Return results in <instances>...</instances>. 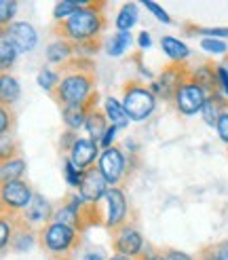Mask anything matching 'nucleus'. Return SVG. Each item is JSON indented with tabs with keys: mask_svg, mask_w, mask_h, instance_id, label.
I'll list each match as a JSON object with an SVG mask.
<instances>
[{
	"mask_svg": "<svg viewBox=\"0 0 228 260\" xmlns=\"http://www.w3.org/2000/svg\"><path fill=\"white\" fill-rule=\"evenodd\" d=\"M55 70L59 74V85L51 93V100L61 110L70 106H81V104H85L97 91L95 87L97 74H95L93 59L74 57L66 63H61V66H57Z\"/></svg>",
	"mask_w": 228,
	"mask_h": 260,
	"instance_id": "f257e3e1",
	"label": "nucleus"
},
{
	"mask_svg": "<svg viewBox=\"0 0 228 260\" xmlns=\"http://www.w3.org/2000/svg\"><path fill=\"white\" fill-rule=\"evenodd\" d=\"M106 7L108 3H104V0H89L72 17L63 21H53L51 32L57 38H61V41H68L72 45H87V43L101 41V34L108 28Z\"/></svg>",
	"mask_w": 228,
	"mask_h": 260,
	"instance_id": "f03ea898",
	"label": "nucleus"
},
{
	"mask_svg": "<svg viewBox=\"0 0 228 260\" xmlns=\"http://www.w3.org/2000/svg\"><path fill=\"white\" fill-rule=\"evenodd\" d=\"M38 245L51 258L72 256V252L79 250L81 245V233L53 220V222H49L38 231Z\"/></svg>",
	"mask_w": 228,
	"mask_h": 260,
	"instance_id": "7ed1b4c3",
	"label": "nucleus"
},
{
	"mask_svg": "<svg viewBox=\"0 0 228 260\" xmlns=\"http://www.w3.org/2000/svg\"><path fill=\"white\" fill-rule=\"evenodd\" d=\"M121 102L131 121H146L157 108V95L150 91V85L142 81H127L121 87Z\"/></svg>",
	"mask_w": 228,
	"mask_h": 260,
	"instance_id": "20e7f679",
	"label": "nucleus"
},
{
	"mask_svg": "<svg viewBox=\"0 0 228 260\" xmlns=\"http://www.w3.org/2000/svg\"><path fill=\"white\" fill-rule=\"evenodd\" d=\"M190 74V63H175L171 61L169 66H165L157 79H152L148 85H150V91L157 95V100H163L167 104H173L177 91L184 85V81L188 79Z\"/></svg>",
	"mask_w": 228,
	"mask_h": 260,
	"instance_id": "39448f33",
	"label": "nucleus"
},
{
	"mask_svg": "<svg viewBox=\"0 0 228 260\" xmlns=\"http://www.w3.org/2000/svg\"><path fill=\"white\" fill-rule=\"evenodd\" d=\"M34 190L25 180L5 182L0 186V216H19L34 201Z\"/></svg>",
	"mask_w": 228,
	"mask_h": 260,
	"instance_id": "423d86ee",
	"label": "nucleus"
},
{
	"mask_svg": "<svg viewBox=\"0 0 228 260\" xmlns=\"http://www.w3.org/2000/svg\"><path fill=\"white\" fill-rule=\"evenodd\" d=\"M97 170L101 172V176L106 178V182L110 186H119L121 182L127 178V174H129V167H127V154L117 144L106 148V150H101L99 161H97Z\"/></svg>",
	"mask_w": 228,
	"mask_h": 260,
	"instance_id": "0eeeda50",
	"label": "nucleus"
},
{
	"mask_svg": "<svg viewBox=\"0 0 228 260\" xmlns=\"http://www.w3.org/2000/svg\"><path fill=\"white\" fill-rule=\"evenodd\" d=\"M110 241H112L114 254L129 256V258H137V256L144 254V237L131 222H127L125 226L112 231Z\"/></svg>",
	"mask_w": 228,
	"mask_h": 260,
	"instance_id": "6e6552de",
	"label": "nucleus"
},
{
	"mask_svg": "<svg viewBox=\"0 0 228 260\" xmlns=\"http://www.w3.org/2000/svg\"><path fill=\"white\" fill-rule=\"evenodd\" d=\"M106 222L104 226L112 233L129 222V201L125 197V190L121 186H112L106 194Z\"/></svg>",
	"mask_w": 228,
	"mask_h": 260,
	"instance_id": "1a4fd4ad",
	"label": "nucleus"
},
{
	"mask_svg": "<svg viewBox=\"0 0 228 260\" xmlns=\"http://www.w3.org/2000/svg\"><path fill=\"white\" fill-rule=\"evenodd\" d=\"M205 100H207V93L193 81V76L188 74V79L184 81V85L180 87V91H177V95L173 100V108L182 116H193L203 110Z\"/></svg>",
	"mask_w": 228,
	"mask_h": 260,
	"instance_id": "9d476101",
	"label": "nucleus"
},
{
	"mask_svg": "<svg viewBox=\"0 0 228 260\" xmlns=\"http://www.w3.org/2000/svg\"><path fill=\"white\" fill-rule=\"evenodd\" d=\"M3 218L11 220V229H13L9 248L15 254L30 252L34 245L38 243V229H34L28 220L23 218V214H19V216H3Z\"/></svg>",
	"mask_w": 228,
	"mask_h": 260,
	"instance_id": "9b49d317",
	"label": "nucleus"
},
{
	"mask_svg": "<svg viewBox=\"0 0 228 260\" xmlns=\"http://www.w3.org/2000/svg\"><path fill=\"white\" fill-rule=\"evenodd\" d=\"M112 186L106 182V178L101 176V172L97 170V165H93L91 170L85 172V178H83V184L79 188L81 197L87 201V203H99L101 199H106V194Z\"/></svg>",
	"mask_w": 228,
	"mask_h": 260,
	"instance_id": "f8f14e48",
	"label": "nucleus"
},
{
	"mask_svg": "<svg viewBox=\"0 0 228 260\" xmlns=\"http://www.w3.org/2000/svg\"><path fill=\"white\" fill-rule=\"evenodd\" d=\"M190 76H193V81L205 91L207 95L222 93L220 81H218V63L215 61L203 59V61L195 63V66H190Z\"/></svg>",
	"mask_w": 228,
	"mask_h": 260,
	"instance_id": "ddd939ff",
	"label": "nucleus"
},
{
	"mask_svg": "<svg viewBox=\"0 0 228 260\" xmlns=\"http://www.w3.org/2000/svg\"><path fill=\"white\" fill-rule=\"evenodd\" d=\"M3 36H7L17 47L19 53H30L38 43V34L34 25L28 21H13L9 28H3Z\"/></svg>",
	"mask_w": 228,
	"mask_h": 260,
	"instance_id": "4468645a",
	"label": "nucleus"
},
{
	"mask_svg": "<svg viewBox=\"0 0 228 260\" xmlns=\"http://www.w3.org/2000/svg\"><path fill=\"white\" fill-rule=\"evenodd\" d=\"M99 154H101V146L97 142H93L91 138H79L68 157L81 172H87V170H91L93 165H97L95 161H99Z\"/></svg>",
	"mask_w": 228,
	"mask_h": 260,
	"instance_id": "2eb2a0df",
	"label": "nucleus"
},
{
	"mask_svg": "<svg viewBox=\"0 0 228 260\" xmlns=\"http://www.w3.org/2000/svg\"><path fill=\"white\" fill-rule=\"evenodd\" d=\"M97 104H99V91H95V93L85 104H81V106L63 108L61 110V121H63V125H66V129H70V132H79L81 127H85L89 112H91L93 108H97Z\"/></svg>",
	"mask_w": 228,
	"mask_h": 260,
	"instance_id": "dca6fc26",
	"label": "nucleus"
},
{
	"mask_svg": "<svg viewBox=\"0 0 228 260\" xmlns=\"http://www.w3.org/2000/svg\"><path fill=\"white\" fill-rule=\"evenodd\" d=\"M53 212H55V210L51 207V203L43 197V194H38V192H36L32 205L23 212V218L28 220V222H30L34 229L41 231V229L47 226L49 222H53Z\"/></svg>",
	"mask_w": 228,
	"mask_h": 260,
	"instance_id": "f3484780",
	"label": "nucleus"
},
{
	"mask_svg": "<svg viewBox=\"0 0 228 260\" xmlns=\"http://www.w3.org/2000/svg\"><path fill=\"white\" fill-rule=\"evenodd\" d=\"M228 110V98L224 93H215V95H207L205 104H203V110H201V116L205 125L209 127H215L218 125V119L222 116V112Z\"/></svg>",
	"mask_w": 228,
	"mask_h": 260,
	"instance_id": "a211bd4d",
	"label": "nucleus"
},
{
	"mask_svg": "<svg viewBox=\"0 0 228 260\" xmlns=\"http://www.w3.org/2000/svg\"><path fill=\"white\" fill-rule=\"evenodd\" d=\"M85 129H87V134L89 138H91L93 142H101V138L106 136V132L110 129V121H108V116L104 110H99V108H93L91 112H89L87 116V123H85Z\"/></svg>",
	"mask_w": 228,
	"mask_h": 260,
	"instance_id": "6ab92c4d",
	"label": "nucleus"
},
{
	"mask_svg": "<svg viewBox=\"0 0 228 260\" xmlns=\"http://www.w3.org/2000/svg\"><path fill=\"white\" fill-rule=\"evenodd\" d=\"M104 112L108 116L110 125L117 127V129H125V127H129V123H131L129 114H127V110L123 106V102L117 100V98H112V95H108L104 100Z\"/></svg>",
	"mask_w": 228,
	"mask_h": 260,
	"instance_id": "aec40b11",
	"label": "nucleus"
},
{
	"mask_svg": "<svg viewBox=\"0 0 228 260\" xmlns=\"http://www.w3.org/2000/svg\"><path fill=\"white\" fill-rule=\"evenodd\" d=\"M76 57V51H74V45L68 43V41H61V38H55L53 43L49 45L47 49V61L49 63H55V66H61L70 59Z\"/></svg>",
	"mask_w": 228,
	"mask_h": 260,
	"instance_id": "412c9836",
	"label": "nucleus"
},
{
	"mask_svg": "<svg viewBox=\"0 0 228 260\" xmlns=\"http://www.w3.org/2000/svg\"><path fill=\"white\" fill-rule=\"evenodd\" d=\"M161 49H163V53L175 63H184L190 57V49L173 36H163L161 38Z\"/></svg>",
	"mask_w": 228,
	"mask_h": 260,
	"instance_id": "4be33fe9",
	"label": "nucleus"
},
{
	"mask_svg": "<svg viewBox=\"0 0 228 260\" xmlns=\"http://www.w3.org/2000/svg\"><path fill=\"white\" fill-rule=\"evenodd\" d=\"M23 174H25V159L23 157L0 161V178H3V184L5 182L23 180Z\"/></svg>",
	"mask_w": 228,
	"mask_h": 260,
	"instance_id": "5701e85b",
	"label": "nucleus"
},
{
	"mask_svg": "<svg viewBox=\"0 0 228 260\" xmlns=\"http://www.w3.org/2000/svg\"><path fill=\"white\" fill-rule=\"evenodd\" d=\"M137 15H139V11H137V5L135 3H125L121 7V11H119L117 19H114L117 30L119 32H131V28L137 23Z\"/></svg>",
	"mask_w": 228,
	"mask_h": 260,
	"instance_id": "b1692460",
	"label": "nucleus"
},
{
	"mask_svg": "<svg viewBox=\"0 0 228 260\" xmlns=\"http://www.w3.org/2000/svg\"><path fill=\"white\" fill-rule=\"evenodd\" d=\"M19 95H21V87L15 76H11V74L0 76V100H3L5 106H11L13 102H17Z\"/></svg>",
	"mask_w": 228,
	"mask_h": 260,
	"instance_id": "393cba45",
	"label": "nucleus"
},
{
	"mask_svg": "<svg viewBox=\"0 0 228 260\" xmlns=\"http://www.w3.org/2000/svg\"><path fill=\"white\" fill-rule=\"evenodd\" d=\"M131 45H133V36H131V32H117V34H112V38L108 41L106 53H108L110 57H121Z\"/></svg>",
	"mask_w": 228,
	"mask_h": 260,
	"instance_id": "a878e982",
	"label": "nucleus"
},
{
	"mask_svg": "<svg viewBox=\"0 0 228 260\" xmlns=\"http://www.w3.org/2000/svg\"><path fill=\"white\" fill-rule=\"evenodd\" d=\"M53 220H55V222H61V224H66V226H70V229H74V231L81 233V214L74 212L72 207H68L66 203H61L57 210L53 212ZM81 235H83V233H81Z\"/></svg>",
	"mask_w": 228,
	"mask_h": 260,
	"instance_id": "bb28decb",
	"label": "nucleus"
},
{
	"mask_svg": "<svg viewBox=\"0 0 228 260\" xmlns=\"http://www.w3.org/2000/svg\"><path fill=\"white\" fill-rule=\"evenodd\" d=\"M182 30L186 36H201V38H228V28H201V25H195V23H184Z\"/></svg>",
	"mask_w": 228,
	"mask_h": 260,
	"instance_id": "cd10ccee",
	"label": "nucleus"
},
{
	"mask_svg": "<svg viewBox=\"0 0 228 260\" xmlns=\"http://www.w3.org/2000/svg\"><path fill=\"white\" fill-rule=\"evenodd\" d=\"M17 55H19L17 47L13 45L7 36L0 38V68H3V74H9V70H11L13 63H15Z\"/></svg>",
	"mask_w": 228,
	"mask_h": 260,
	"instance_id": "c85d7f7f",
	"label": "nucleus"
},
{
	"mask_svg": "<svg viewBox=\"0 0 228 260\" xmlns=\"http://www.w3.org/2000/svg\"><path fill=\"white\" fill-rule=\"evenodd\" d=\"M89 3V0H61V3H57L53 7V21H63L72 17L76 11H81L85 5Z\"/></svg>",
	"mask_w": 228,
	"mask_h": 260,
	"instance_id": "c756f323",
	"label": "nucleus"
},
{
	"mask_svg": "<svg viewBox=\"0 0 228 260\" xmlns=\"http://www.w3.org/2000/svg\"><path fill=\"white\" fill-rule=\"evenodd\" d=\"M38 85H41L47 93L51 95L53 91L57 89V85H59V74H57V70H53V68H49V66H45L41 72H38Z\"/></svg>",
	"mask_w": 228,
	"mask_h": 260,
	"instance_id": "7c9ffc66",
	"label": "nucleus"
},
{
	"mask_svg": "<svg viewBox=\"0 0 228 260\" xmlns=\"http://www.w3.org/2000/svg\"><path fill=\"white\" fill-rule=\"evenodd\" d=\"M15 157H21L17 140L13 136H0V161H9Z\"/></svg>",
	"mask_w": 228,
	"mask_h": 260,
	"instance_id": "2f4dec72",
	"label": "nucleus"
},
{
	"mask_svg": "<svg viewBox=\"0 0 228 260\" xmlns=\"http://www.w3.org/2000/svg\"><path fill=\"white\" fill-rule=\"evenodd\" d=\"M63 176H66V182H68L72 188H81L83 178H85V172H81L79 167L72 163V159L66 157V159H63Z\"/></svg>",
	"mask_w": 228,
	"mask_h": 260,
	"instance_id": "473e14b6",
	"label": "nucleus"
},
{
	"mask_svg": "<svg viewBox=\"0 0 228 260\" xmlns=\"http://www.w3.org/2000/svg\"><path fill=\"white\" fill-rule=\"evenodd\" d=\"M13 129H15V112L11 110V106L0 108V136H13Z\"/></svg>",
	"mask_w": 228,
	"mask_h": 260,
	"instance_id": "72a5a7b5",
	"label": "nucleus"
},
{
	"mask_svg": "<svg viewBox=\"0 0 228 260\" xmlns=\"http://www.w3.org/2000/svg\"><path fill=\"white\" fill-rule=\"evenodd\" d=\"M17 3L15 0H0V23H3V28H9L13 23L11 19L15 17V11H17Z\"/></svg>",
	"mask_w": 228,
	"mask_h": 260,
	"instance_id": "f704fd0d",
	"label": "nucleus"
},
{
	"mask_svg": "<svg viewBox=\"0 0 228 260\" xmlns=\"http://www.w3.org/2000/svg\"><path fill=\"white\" fill-rule=\"evenodd\" d=\"M11 235H13L11 220L0 216V248H3V254H7V252H9V245H11Z\"/></svg>",
	"mask_w": 228,
	"mask_h": 260,
	"instance_id": "c9c22d12",
	"label": "nucleus"
},
{
	"mask_svg": "<svg viewBox=\"0 0 228 260\" xmlns=\"http://www.w3.org/2000/svg\"><path fill=\"white\" fill-rule=\"evenodd\" d=\"M201 49L209 51V53H220V55L228 53V45L224 41H218V38H201Z\"/></svg>",
	"mask_w": 228,
	"mask_h": 260,
	"instance_id": "e433bc0d",
	"label": "nucleus"
},
{
	"mask_svg": "<svg viewBox=\"0 0 228 260\" xmlns=\"http://www.w3.org/2000/svg\"><path fill=\"white\" fill-rule=\"evenodd\" d=\"M79 138L81 136H76V132H70V129H66V132L61 134V138H59V150L63 154H70L72 146L76 144V140H79Z\"/></svg>",
	"mask_w": 228,
	"mask_h": 260,
	"instance_id": "4c0bfd02",
	"label": "nucleus"
},
{
	"mask_svg": "<svg viewBox=\"0 0 228 260\" xmlns=\"http://www.w3.org/2000/svg\"><path fill=\"white\" fill-rule=\"evenodd\" d=\"M197 260H220L218 258V243H207L203 245L197 254Z\"/></svg>",
	"mask_w": 228,
	"mask_h": 260,
	"instance_id": "58836bf2",
	"label": "nucleus"
},
{
	"mask_svg": "<svg viewBox=\"0 0 228 260\" xmlns=\"http://www.w3.org/2000/svg\"><path fill=\"white\" fill-rule=\"evenodd\" d=\"M144 7L152 13V15H155L159 21H163V23H171V17L167 15V11H165V9H161L157 3H144Z\"/></svg>",
	"mask_w": 228,
	"mask_h": 260,
	"instance_id": "ea45409f",
	"label": "nucleus"
},
{
	"mask_svg": "<svg viewBox=\"0 0 228 260\" xmlns=\"http://www.w3.org/2000/svg\"><path fill=\"white\" fill-rule=\"evenodd\" d=\"M215 132H218L220 140L224 144H228V110L222 112V116L218 119V125H215Z\"/></svg>",
	"mask_w": 228,
	"mask_h": 260,
	"instance_id": "a19ab883",
	"label": "nucleus"
},
{
	"mask_svg": "<svg viewBox=\"0 0 228 260\" xmlns=\"http://www.w3.org/2000/svg\"><path fill=\"white\" fill-rule=\"evenodd\" d=\"M163 254H165V260H197L195 256H190L182 250H173V248H167Z\"/></svg>",
	"mask_w": 228,
	"mask_h": 260,
	"instance_id": "79ce46f5",
	"label": "nucleus"
},
{
	"mask_svg": "<svg viewBox=\"0 0 228 260\" xmlns=\"http://www.w3.org/2000/svg\"><path fill=\"white\" fill-rule=\"evenodd\" d=\"M117 132H119V129L110 125V129H108V132H106V136H104V138H101V142H99V146H101V150H106V148L114 146V144H112V142H114V138H117Z\"/></svg>",
	"mask_w": 228,
	"mask_h": 260,
	"instance_id": "37998d69",
	"label": "nucleus"
},
{
	"mask_svg": "<svg viewBox=\"0 0 228 260\" xmlns=\"http://www.w3.org/2000/svg\"><path fill=\"white\" fill-rule=\"evenodd\" d=\"M218 81H220L222 93L228 98V70L222 66V63H218Z\"/></svg>",
	"mask_w": 228,
	"mask_h": 260,
	"instance_id": "c03bdc74",
	"label": "nucleus"
},
{
	"mask_svg": "<svg viewBox=\"0 0 228 260\" xmlns=\"http://www.w3.org/2000/svg\"><path fill=\"white\" fill-rule=\"evenodd\" d=\"M137 45H139V51H146V49H150L152 47V36H150V32H139V36H137Z\"/></svg>",
	"mask_w": 228,
	"mask_h": 260,
	"instance_id": "a18cd8bd",
	"label": "nucleus"
},
{
	"mask_svg": "<svg viewBox=\"0 0 228 260\" xmlns=\"http://www.w3.org/2000/svg\"><path fill=\"white\" fill-rule=\"evenodd\" d=\"M218 258L220 260H228V239L218 243Z\"/></svg>",
	"mask_w": 228,
	"mask_h": 260,
	"instance_id": "49530a36",
	"label": "nucleus"
},
{
	"mask_svg": "<svg viewBox=\"0 0 228 260\" xmlns=\"http://www.w3.org/2000/svg\"><path fill=\"white\" fill-rule=\"evenodd\" d=\"M85 260H104V256H101L99 252H87L85 254Z\"/></svg>",
	"mask_w": 228,
	"mask_h": 260,
	"instance_id": "de8ad7c7",
	"label": "nucleus"
},
{
	"mask_svg": "<svg viewBox=\"0 0 228 260\" xmlns=\"http://www.w3.org/2000/svg\"><path fill=\"white\" fill-rule=\"evenodd\" d=\"M108 260H135V258H129V256H121V254H112Z\"/></svg>",
	"mask_w": 228,
	"mask_h": 260,
	"instance_id": "09e8293b",
	"label": "nucleus"
},
{
	"mask_svg": "<svg viewBox=\"0 0 228 260\" xmlns=\"http://www.w3.org/2000/svg\"><path fill=\"white\" fill-rule=\"evenodd\" d=\"M150 260H165V254L163 252H152L150 254Z\"/></svg>",
	"mask_w": 228,
	"mask_h": 260,
	"instance_id": "8fccbe9b",
	"label": "nucleus"
},
{
	"mask_svg": "<svg viewBox=\"0 0 228 260\" xmlns=\"http://www.w3.org/2000/svg\"><path fill=\"white\" fill-rule=\"evenodd\" d=\"M135 260H150V254H146V252H144V254H142V256H137V258H135Z\"/></svg>",
	"mask_w": 228,
	"mask_h": 260,
	"instance_id": "3c124183",
	"label": "nucleus"
},
{
	"mask_svg": "<svg viewBox=\"0 0 228 260\" xmlns=\"http://www.w3.org/2000/svg\"><path fill=\"white\" fill-rule=\"evenodd\" d=\"M222 66L228 70V53H226V55H224V59H222Z\"/></svg>",
	"mask_w": 228,
	"mask_h": 260,
	"instance_id": "603ef678",
	"label": "nucleus"
},
{
	"mask_svg": "<svg viewBox=\"0 0 228 260\" xmlns=\"http://www.w3.org/2000/svg\"><path fill=\"white\" fill-rule=\"evenodd\" d=\"M51 260H72V256H59V258H51Z\"/></svg>",
	"mask_w": 228,
	"mask_h": 260,
	"instance_id": "864d4df0",
	"label": "nucleus"
}]
</instances>
